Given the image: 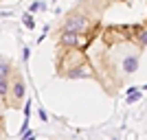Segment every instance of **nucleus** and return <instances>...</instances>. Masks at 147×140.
Instances as JSON below:
<instances>
[{"instance_id":"1","label":"nucleus","mask_w":147,"mask_h":140,"mask_svg":"<svg viewBox=\"0 0 147 140\" xmlns=\"http://www.w3.org/2000/svg\"><path fill=\"white\" fill-rule=\"evenodd\" d=\"M11 90V107H18L24 98V92H26V85H24V79L20 74H13V83L9 85Z\"/></svg>"},{"instance_id":"2","label":"nucleus","mask_w":147,"mask_h":140,"mask_svg":"<svg viewBox=\"0 0 147 140\" xmlns=\"http://www.w3.org/2000/svg\"><path fill=\"white\" fill-rule=\"evenodd\" d=\"M86 18L84 15H73V18H68L64 22V33H81V31L86 29Z\"/></svg>"},{"instance_id":"3","label":"nucleus","mask_w":147,"mask_h":140,"mask_svg":"<svg viewBox=\"0 0 147 140\" xmlns=\"http://www.w3.org/2000/svg\"><path fill=\"white\" fill-rule=\"evenodd\" d=\"M61 44H64V46H81V48H84L88 44V40L81 35V33H64V35H61Z\"/></svg>"},{"instance_id":"4","label":"nucleus","mask_w":147,"mask_h":140,"mask_svg":"<svg viewBox=\"0 0 147 140\" xmlns=\"http://www.w3.org/2000/svg\"><path fill=\"white\" fill-rule=\"evenodd\" d=\"M84 77H92L90 66H77L70 68V72H68V79H84Z\"/></svg>"},{"instance_id":"5","label":"nucleus","mask_w":147,"mask_h":140,"mask_svg":"<svg viewBox=\"0 0 147 140\" xmlns=\"http://www.w3.org/2000/svg\"><path fill=\"white\" fill-rule=\"evenodd\" d=\"M123 70H125L127 74L136 72V70H138V57H136V55L125 57V59H123Z\"/></svg>"},{"instance_id":"6","label":"nucleus","mask_w":147,"mask_h":140,"mask_svg":"<svg viewBox=\"0 0 147 140\" xmlns=\"http://www.w3.org/2000/svg\"><path fill=\"white\" fill-rule=\"evenodd\" d=\"M9 74H11V64L0 61V79H9Z\"/></svg>"},{"instance_id":"7","label":"nucleus","mask_w":147,"mask_h":140,"mask_svg":"<svg viewBox=\"0 0 147 140\" xmlns=\"http://www.w3.org/2000/svg\"><path fill=\"white\" fill-rule=\"evenodd\" d=\"M134 31H136V40L147 46V29L145 26H138V29H134Z\"/></svg>"},{"instance_id":"8","label":"nucleus","mask_w":147,"mask_h":140,"mask_svg":"<svg viewBox=\"0 0 147 140\" xmlns=\"http://www.w3.org/2000/svg\"><path fill=\"white\" fill-rule=\"evenodd\" d=\"M22 24L26 26V29H35V20H33V13H24V15H22Z\"/></svg>"},{"instance_id":"9","label":"nucleus","mask_w":147,"mask_h":140,"mask_svg":"<svg viewBox=\"0 0 147 140\" xmlns=\"http://www.w3.org/2000/svg\"><path fill=\"white\" fill-rule=\"evenodd\" d=\"M138 98H141V92L136 90V88H129V90H127V101H129V103H136Z\"/></svg>"},{"instance_id":"10","label":"nucleus","mask_w":147,"mask_h":140,"mask_svg":"<svg viewBox=\"0 0 147 140\" xmlns=\"http://www.w3.org/2000/svg\"><path fill=\"white\" fill-rule=\"evenodd\" d=\"M9 94V79H0V96Z\"/></svg>"},{"instance_id":"11","label":"nucleus","mask_w":147,"mask_h":140,"mask_svg":"<svg viewBox=\"0 0 147 140\" xmlns=\"http://www.w3.org/2000/svg\"><path fill=\"white\" fill-rule=\"evenodd\" d=\"M40 9H46V2H42V0L33 2V5H31V11H29V13H35V11H40Z\"/></svg>"},{"instance_id":"12","label":"nucleus","mask_w":147,"mask_h":140,"mask_svg":"<svg viewBox=\"0 0 147 140\" xmlns=\"http://www.w3.org/2000/svg\"><path fill=\"white\" fill-rule=\"evenodd\" d=\"M22 57H24V61H29V57H31V48H29V46H24V50H22Z\"/></svg>"},{"instance_id":"13","label":"nucleus","mask_w":147,"mask_h":140,"mask_svg":"<svg viewBox=\"0 0 147 140\" xmlns=\"http://www.w3.org/2000/svg\"><path fill=\"white\" fill-rule=\"evenodd\" d=\"M40 118H42V123H46V121H49V114H46L44 110H40Z\"/></svg>"},{"instance_id":"14","label":"nucleus","mask_w":147,"mask_h":140,"mask_svg":"<svg viewBox=\"0 0 147 140\" xmlns=\"http://www.w3.org/2000/svg\"><path fill=\"white\" fill-rule=\"evenodd\" d=\"M143 90H147V83H145V85H143Z\"/></svg>"},{"instance_id":"15","label":"nucleus","mask_w":147,"mask_h":140,"mask_svg":"<svg viewBox=\"0 0 147 140\" xmlns=\"http://www.w3.org/2000/svg\"><path fill=\"white\" fill-rule=\"evenodd\" d=\"M114 140H117V138H114Z\"/></svg>"}]
</instances>
